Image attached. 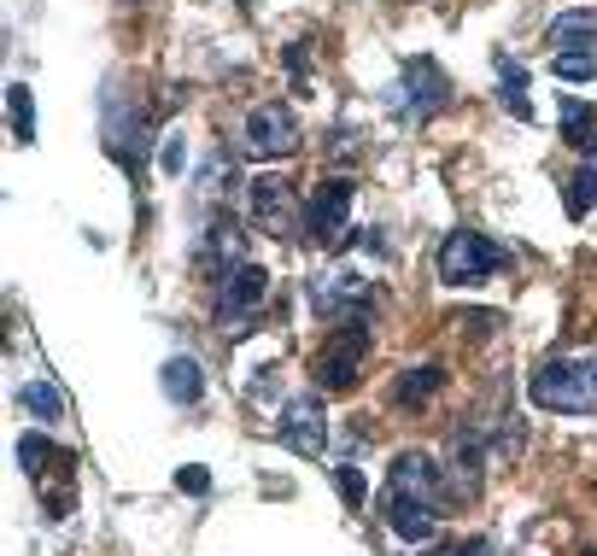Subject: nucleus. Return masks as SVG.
I'll return each mask as SVG.
<instances>
[{
	"instance_id": "24",
	"label": "nucleus",
	"mask_w": 597,
	"mask_h": 556,
	"mask_svg": "<svg viewBox=\"0 0 597 556\" xmlns=\"http://www.w3.org/2000/svg\"><path fill=\"white\" fill-rule=\"evenodd\" d=\"M551 71L562 82H592L597 77V54H551Z\"/></svg>"
},
{
	"instance_id": "15",
	"label": "nucleus",
	"mask_w": 597,
	"mask_h": 556,
	"mask_svg": "<svg viewBox=\"0 0 597 556\" xmlns=\"http://www.w3.org/2000/svg\"><path fill=\"white\" fill-rule=\"evenodd\" d=\"M252 217H259L264 229H287V223H294V194H287L282 176H259V182H252Z\"/></svg>"
},
{
	"instance_id": "21",
	"label": "nucleus",
	"mask_w": 597,
	"mask_h": 556,
	"mask_svg": "<svg viewBox=\"0 0 597 556\" xmlns=\"http://www.w3.org/2000/svg\"><path fill=\"white\" fill-rule=\"evenodd\" d=\"M562 141L569 147H592L597 141V112L586 100H562Z\"/></svg>"
},
{
	"instance_id": "29",
	"label": "nucleus",
	"mask_w": 597,
	"mask_h": 556,
	"mask_svg": "<svg viewBox=\"0 0 597 556\" xmlns=\"http://www.w3.org/2000/svg\"><path fill=\"white\" fill-rule=\"evenodd\" d=\"M439 556H492V545H486V538H469V545H446Z\"/></svg>"
},
{
	"instance_id": "25",
	"label": "nucleus",
	"mask_w": 597,
	"mask_h": 556,
	"mask_svg": "<svg viewBox=\"0 0 597 556\" xmlns=\"http://www.w3.org/2000/svg\"><path fill=\"white\" fill-rule=\"evenodd\" d=\"M182 164H187V141H182V129H170L164 147H159V171L164 176H182Z\"/></svg>"
},
{
	"instance_id": "3",
	"label": "nucleus",
	"mask_w": 597,
	"mask_h": 556,
	"mask_svg": "<svg viewBox=\"0 0 597 556\" xmlns=\"http://www.w3.org/2000/svg\"><path fill=\"white\" fill-rule=\"evenodd\" d=\"M387 106L399 112V117H416V124H428L434 112L451 106V82H446V71H439L434 59H411V65H404V77L387 89Z\"/></svg>"
},
{
	"instance_id": "9",
	"label": "nucleus",
	"mask_w": 597,
	"mask_h": 556,
	"mask_svg": "<svg viewBox=\"0 0 597 556\" xmlns=\"http://www.w3.org/2000/svg\"><path fill=\"white\" fill-rule=\"evenodd\" d=\"M276 440L287 451H299V457H322V445H329V416H322V398H294L282 410L276 422Z\"/></svg>"
},
{
	"instance_id": "27",
	"label": "nucleus",
	"mask_w": 597,
	"mask_h": 556,
	"mask_svg": "<svg viewBox=\"0 0 597 556\" xmlns=\"http://www.w3.org/2000/svg\"><path fill=\"white\" fill-rule=\"evenodd\" d=\"M176 486H182V493H194V498H206V493H211V475H206L199 463H182V468H176Z\"/></svg>"
},
{
	"instance_id": "6",
	"label": "nucleus",
	"mask_w": 597,
	"mask_h": 556,
	"mask_svg": "<svg viewBox=\"0 0 597 556\" xmlns=\"http://www.w3.org/2000/svg\"><path fill=\"white\" fill-rule=\"evenodd\" d=\"M352 199H357V182L329 176V182L311 194V206H305V234H311V241H322V246H340V234H346V217H352Z\"/></svg>"
},
{
	"instance_id": "12",
	"label": "nucleus",
	"mask_w": 597,
	"mask_h": 556,
	"mask_svg": "<svg viewBox=\"0 0 597 556\" xmlns=\"http://www.w3.org/2000/svg\"><path fill=\"white\" fill-rule=\"evenodd\" d=\"M147 112L135 106V112H124L117 100H106V147H112V159L117 164H129V171H141V153H147Z\"/></svg>"
},
{
	"instance_id": "10",
	"label": "nucleus",
	"mask_w": 597,
	"mask_h": 556,
	"mask_svg": "<svg viewBox=\"0 0 597 556\" xmlns=\"http://www.w3.org/2000/svg\"><path fill=\"white\" fill-rule=\"evenodd\" d=\"M381 516H387V528L404 538V545H434V533H439V516H434V503H422V498H404V493H387L381 498Z\"/></svg>"
},
{
	"instance_id": "13",
	"label": "nucleus",
	"mask_w": 597,
	"mask_h": 556,
	"mask_svg": "<svg viewBox=\"0 0 597 556\" xmlns=\"http://www.w3.org/2000/svg\"><path fill=\"white\" fill-rule=\"evenodd\" d=\"M551 54H592L597 47V7H574V12H556L551 30H544Z\"/></svg>"
},
{
	"instance_id": "4",
	"label": "nucleus",
	"mask_w": 597,
	"mask_h": 556,
	"mask_svg": "<svg viewBox=\"0 0 597 556\" xmlns=\"http://www.w3.org/2000/svg\"><path fill=\"white\" fill-rule=\"evenodd\" d=\"M533 404H544V410H562V416H592L597 410V381L579 363L551 358L533 375Z\"/></svg>"
},
{
	"instance_id": "30",
	"label": "nucleus",
	"mask_w": 597,
	"mask_h": 556,
	"mask_svg": "<svg viewBox=\"0 0 597 556\" xmlns=\"http://www.w3.org/2000/svg\"><path fill=\"white\" fill-rule=\"evenodd\" d=\"M586 164H592V171H597V141H592V147H586Z\"/></svg>"
},
{
	"instance_id": "31",
	"label": "nucleus",
	"mask_w": 597,
	"mask_h": 556,
	"mask_svg": "<svg viewBox=\"0 0 597 556\" xmlns=\"http://www.w3.org/2000/svg\"><path fill=\"white\" fill-rule=\"evenodd\" d=\"M586 375H592V381H597V358H592V363H586Z\"/></svg>"
},
{
	"instance_id": "23",
	"label": "nucleus",
	"mask_w": 597,
	"mask_h": 556,
	"mask_svg": "<svg viewBox=\"0 0 597 556\" xmlns=\"http://www.w3.org/2000/svg\"><path fill=\"white\" fill-rule=\"evenodd\" d=\"M562 206H569V217L579 223V217H586L592 206H597V171L586 164V171H574L569 176V194H562Z\"/></svg>"
},
{
	"instance_id": "16",
	"label": "nucleus",
	"mask_w": 597,
	"mask_h": 556,
	"mask_svg": "<svg viewBox=\"0 0 597 556\" xmlns=\"http://www.w3.org/2000/svg\"><path fill=\"white\" fill-rule=\"evenodd\" d=\"M19 463L30 468V475H65V468H71L77 457H71V451H65V445H54V440H42V433H24V440H19Z\"/></svg>"
},
{
	"instance_id": "19",
	"label": "nucleus",
	"mask_w": 597,
	"mask_h": 556,
	"mask_svg": "<svg viewBox=\"0 0 597 556\" xmlns=\"http://www.w3.org/2000/svg\"><path fill=\"white\" fill-rule=\"evenodd\" d=\"M498 100H504L509 117H521V124L533 117V100H527V71H521L516 59H498Z\"/></svg>"
},
{
	"instance_id": "11",
	"label": "nucleus",
	"mask_w": 597,
	"mask_h": 556,
	"mask_svg": "<svg viewBox=\"0 0 597 556\" xmlns=\"http://www.w3.org/2000/svg\"><path fill=\"white\" fill-rule=\"evenodd\" d=\"M387 493H404V498H422V503H439V468H434V457H422V451H399L392 457V468H387Z\"/></svg>"
},
{
	"instance_id": "7",
	"label": "nucleus",
	"mask_w": 597,
	"mask_h": 556,
	"mask_svg": "<svg viewBox=\"0 0 597 556\" xmlns=\"http://www.w3.org/2000/svg\"><path fill=\"white\" fill-rule=\"evenodd\" d=\"M311 305L322 316H340V323H352V316H369L375 311V288L364 276H352V269H334V276H317L311 281Z\"/></svg>"
},
{
	"instance_id": "26",
	"label": "nucleus",
	"mask_w": 597,
	"mask_h": 556,
	"mask_svg": "<svg viewBox=\"0 0 597 556\" xmlns=\"http://www.w3.org/2000/svg\"><path fill=\"white\" fill-rule=\"evenodd\" d=\"M334 480H340V498H346V510H364V468H334Z\"/></svg>"
},
{
	"instance_id": "8",
	"label": "nucleus",
	"mask_w": 597,
	"mask_h": 556,
	"mask_svg": "<svg viewBox=\"0 0 597 556\" xmlns=\"http://www.w3.org/2000/svg\"><path fill=\"white\" fill-rule=\"evenodd\" d=\"M299 147V124H294V112L287 106H252L246 112V153L252 159H287Z\"/></svg>"
},
{
	"instance_id": "28",
	"label": "nucleus",
	"mask_w": 597,
	"mask_h": 556,
	"mask_svg": "<svg viewBox=\"0 0 597 556\" xmlns=\"http://www.w3.org/2000/svg\"><path fill=\"white\" fill-rule=\"evenodd\" d=\"M504 316L498 311H469V316H457V328H474V334H486V328H498Z\"/></svg>"
},
{
	"instance_id": "20",
	"label": "nucleus",
	"mask_w": 597,
	"mask_h": 556,
	"mask_svg": "<svg viewBox=\"0 0 597 556\" xmlns=\"http://www.w3.org/2000/svg\"><path fill=\"white\" fill-rule=\"evenodd\" d=\"M7 112H12V141L30 147L36 141V94H30L24 82H12L7 89Z\"/></svg>"
},
{
	"instance_id": "2",
	"label": "nucleus",
	"mask_w": 597,
	"mask_h": 556,
	"mask_svg": "<svg viewBox=\"0 0 597 556\" xmlns=\"http://www.w3.org/2000/svg\"><path fill=\"white\" fill-rule=\"evenodd\" d=\"M504 264H509L504 246H492L486 234H474V229H457L439 241V281H446V288H474V281L498 276Z\"/></svg>"
},
{
	"instance_id": "17",
	"label": "nucleus",
	"mask_w": 597,
	"mask_h": 556,
	"mask_svg": "<svg viewBox=\"0 0 597 556\" xmlns=\"http://www.w3.org/2000/svg\"><path fill=\"white\" fill-rule=\"evenodd\" d=\"M446 369L439 363H422V369H404L399 381H392V404H428L434 393H446Z\"/></svg>"
},
{
	"instance_id": "1",
	"label": "nucleus",
	"mask_w": 597,
	"mask_h": 556,
	"mask_svg": "<svg viewBox=\"0 0 597 556\" xmlns=\"http://www.w3.org/2000/svg\"><path fill=\"white\" fill-rule=\"evenodd\" d=\"M364 358H369V316H352V323H340L329 334V346L317 351V363H311L317 393H346L357 381V369H364Z\"/></svg>"
},
{
	"instance_id": "14",
	"label": "nucleus",
	"mask_w": 597,
	"mask_h": 556,
	"mask_svg": "<svg viewBox=\"0 0 597 556\" xmlns=\"http://www.w3.org/2000/svg\"><path fill=\"white\" fill-rule=\"evenodd\" d=\"M451 457H457V486L463 498L481 493V468H486V428L481 422H463L451 433Z\"/></svg>"
},
{
	"instance_id": "22",
	"label": "nucleus",
	"mask_w": 597,
	"mask_h": 556,
	"mask_svg": "<svg viewBox=\"0 0 597 556\" xmlns=\"http://www.w3.org/2000/svg\"><path fill=\"white\" fill-rule=\"evenodd\" d=\"M19 398H24L30 416H42V422H59V416H65V393H59L54 381H30Z\"/></svg>"
},
{
	"instance_id": "18",
	"label": "nucleus",
	"mask_w": 597,
	"mask_h": 556,
	"mask_svg": "<svg viewBox=\"0 0 597 556\" xmlns=\"http://www.w3.org/2000/svg\"><path fill=\"white\" fill-rule=\"evenodd\" d=\"M164 398L170 404H199L206 398V375H199L194 358H170L164 363Z\"/></svg>"
},
{
	"instance_id": "5",
	"label": "nucleus",
	"mask_w": 597,
	"mask_h": 556,
	"mask_svg": "<svg viewBox=\"0 0 597 556\" xmlns=\"http://www.w3.org/2000/svg\"><path fill=\"white\" fill-rule=\"evenodd\" d=\"M269 299V269L241 258L223 276V334H252V311Z\"/></svg>"
}]
</instances>
